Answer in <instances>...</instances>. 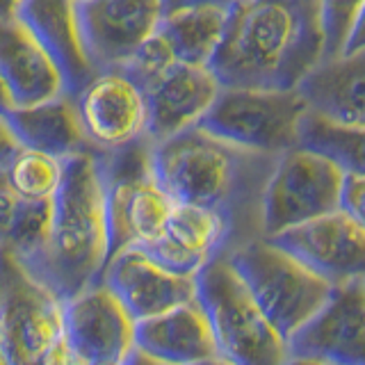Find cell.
<instances>
[{
	"label": "cell",
	"instance_id": "obj_1",
	"mask_svg": "<svg viewBox=\"0 0 365 365\" xmlns=\"http://www.w3.org/2000/svg\"><path fill=\"white\" fill-rule=\"evenodd\" d=\"M324 57L319 0H237L208 68L224 89L292 91Z\"/></svg>",
	"mask_w": 365,
	"mask_h": 365
},
{
	"label": "cell",
	"instance_id": "obj_2",
	"mask_svg": "<svg viewBox=\"0 0 365 365\" xmlns=\"http://www.w3.org/2000/svg\"><path fill=\"white\" fill-rule=\"evenodd\" d=\"M277 155L247 151L192 125L153 144L151 169L169 199L222 215L233 251L262 237V192Z\"/></svg>",
	"mask_w": 365,
	"mask_h": 365
},
{
	"label": "cell",
	"instance_id": "obj_3",
	"mask_svg": "<svg viewBox=\"0 0 365 365\" xmlns=\"http://www.w3.org/2000/svg\"><path fill=\"white\" fill-rule=\"evenodd\" d=\"M108 262L106 182L101 153L64 160L62 185L53 197L51 231L41 254L26 267L57 299L68 302L101 281Z\"/></svg>",
	"mask_w": 365,
	"mask_h": 365
},
{
	"label": "cell",
	"instance_id": "obj_4",
	"mask_svg": "<svg viewBox=\"0 0 365 365\" xmlns=\"http://www.w3.org/2000/svg\"><path fill=\"white\" fill-rule=\"evenodd\" d=\"M148 137L117 151L101 153L106 182L108 260L128 247H148L165 235L174 201L160 187L151 169Z\"/></svg>",
	"mask_w": 365,
	"mask_h": 365
},
{
	"label": "cell",
	"instance_id": "obj_5",
	"mask_svg": "<svg viewBox=\"0 0 365 365\" xmlns=\"http://www.w3.org/2000/svg\"><path fill=\"white\" fill-rule=\"evenodd\" d=\"M197 299L210 319L217 354L233 365H283L288 345L262 315L228 256L197 274Z\"/></svg>",
	"mask_w": 365,
	"mask_h": 365
},
{
	"label": "cell",
	"instance_id": "obj_6",
	"mask_svg": "<svg viewBox=\"0 0 365 365\" xmlns=\"http://www.w3.org/2000/svg\"><path fill=\"white\" fill-rule=\"evenodd\" d=\"M228 260L283 340L299 331L334 290V285L319 279L304 262L267 237L237 247L228 254Z\"/></svg>",
	"mask_w": 365,
	"mask_h": 365
},
{
	"label": "cell",
	"instance_id": "obj_7",
	"mask_svg": "<svg viewBox=\"0 0 365 365\" xmlns=\"http://www.w3.org/2000/svg\"><path fill=\"white\" fill-rule=\"evenodd\" d=\"M308 106L299 89H220L197 123L220 140L247 151L283 155L299 146V123Z\"/></svg>",
	"mask_w": 365,
	"mask_h": 365
},
{
	"label": "cell",
	"instance_id": "obj_8",
	"mask_svg": "<svg viewBox=\"0 0 365 365\" xmlns=\"http://www.w3.org/2000/svg\"><path fill=\"white\" fill-rule=\"evenodd\" d=\"M345 171L329 158L297 146L277 158L262 192V237L340 210Z\"/></svg>",
	"mask_w": 365,
	"mask_h": 365
},
{
	"label": "cell",
	"instance_id": "obj_9",
	"mask_svg": "<svg viewBox=\"0 0 365 365\" xmlns=\"http://www.w3.org/2000/svg\"><path fill=\"white\" fill-rule=\"evenodd\" d=\"M64 336V302L0 251V349L9 365H39Z\"/></svg>",
	"mask_w": 365,
	"mask_h": 365
},
{
	"label": "cell",
	"instance_id": "obj_10",
	"mask_svg": "<svg viewBox=\"0 0 365 365\" xmlns=\"http://www.w3.org/2000/svg\"><path fill=\"white\" fill-rule=\"evenodd\" d=\"M87 142L98 153L117 151L146 135V101L125 68H106L71 96Z\"/></svg>",
	"mask_w": 365,
	"mask_h": 365
},
{
	"label": "cell",
	"instance_id": "obj_11",
	"mask_svg": "<svg viewBox=\"0 0 365 365\" xmlns=\"http://www.w3.org/2000/svg\"><path fill=\"white\" fill-rule=\"evenodd\" d=\"M163 16V0H78L80 32L96 71L130 62Z\"/></svg>",
	"mask_w": 365,
	"mask_h": 365
},
{
	"label": "cell",
	"instance_id": "obj_12",
	"mask_svg": "<svg viewBox=\"0 0 365 365\" xmlns=\"http://www.w3.org/2000/svg\"><path fill=\"white\" fill-rule=\"evenodd\" d=\"M135 80L144 91L146 137L153 144L197 125L222 89L208 66L180 62H171Z\"/></svg>",
	"mask_w": 365,
	"mask_h": 365
},
{
	"label": "cell",
	"instance_id": "obj_13",
	"mask_svg": "<svg viewBox=\"0 0 365 365\" xmlns=\"http://www.w3.org/2000/svg\"><path fill=\"white\" fill-rule=\"evenodd\" d=\"M267 240L304 262L329 285L365 281V231L342 210Z\"/></svg>",
	"mask_w": 365,
	"mask_h": 365
},
{
	"label": "cell",
	"instance_id": "obj_14",
	"mask_svg": "<svg viewBox=\"0 0 365 365\" xmlns=\"http://www.w3.org/2000/svg\"><path fill=\"white\" fill-rule=\"evenodd\" d=\"M288 354L365 365V281L334 285L324 306L285 340Z\"/></svg>",
	"mask_w": 365,
	"mask_h": 365
},
{
	"label": "cell",
	"instance_id": "obj_15",
	"mask_svg": "<svg viewBox=\"0 0 365 365\" xmlns=\"http://www.w3.org/2000/svg\"><path fill=\"white\" fill-rule=\"evenodd\" d=\"M64 338L87 363H123L135 349V319L98 281L64 302Z\"/></svg>",
	"mask_w": 365,
	"mask_h": 365
},
{
	"label": "cell",
	"instance_id": "obj_16",
	"mask_svg": "<svg viewBox=\"0 0 365 365\" xmlns=\"http://www.w3.org/2000/svg\"><path fill=\"white\" fill-rule=\"evenodd\" d=\"M101 283L108 285L135 322L197 299V277L165 269L140 247L114 254L106 262Z\"/></svg>",
	"mask_w": 365,
	"mask_h": 365
},
{
	"label": "cell",
	"instance_id": "obj_17",
	"mask_svg": "<svg viewBox=\"0 0 365 365\" xmlns=\"http://www.w3.org/2000/svg\"><path fill=\"white\" fill-rule=\"evenodd\" d=\"M165 269L180 277H197L217 256L233 251L231 231L222 215L190 203H174L165 235L140 247Z\"/></svg>",
	"mask_w": 365,
	"mask_h": 365
},
{
	"label": "cell",
	"instance_id": "obj_18",
	"mask_svg": "<svg viewBox=\"0 0 365 365\" xmlns=\"http://www.w3.org/2000/svg\"><path fill=\"white\" fill-rule=\"evenodd\" d=\"M14 16L53 60L66 96H76L98 73L80 32L78 0H23Z\"/></svg>",
	"mask_w": 365,
	"mask_h": 365
},
{
	"label": "cell",
	"instance_id": "obj_19",
	"mask_svg": "<svg viewBox=\"0 0 365 365\" xmlns=\"http://www.w3.org/2000/svg\"><path fill=\"white\" fill-rule=\"evenodd\" d=\"M135 349L165 365H192L217 356L210 319L199 299L135 322Z\"/></svg>",
	"mask_w": 365,
	"mask_h": 365
},
{
	"label": "cell",
	"instance_id": "obj_20",
	"mask_svg": "<svg viewBox=\"0 0 365 365\" xmlns=\"http://www.w3.org/2000/svg\"><path fill=\"white\" fill-rule=\"evenodd\" d=\"M0 80L14 108H30L64 94L53 60L16 16L0 19Z\"/></svg>",
	"mask_w": 365,
	"mask_h": 365
},
{
	"label": "cell",
	"instance_id": "obj_21",
	"mask_svg": "<svg viewBox=\"0 0 365 365\" xmlns=\"http://www.w3.org/2000/svg\"><path fill=\"white\" fill-rule=\"evenodd\" d=\"M299 94L317 117L365 128V51L319 62L299 85Z\"/></svg>",
	"mask_w": 365,
	"mask_h": 365
},
{
	"label": "cell",
	"instance_id": "obj_22",
	"mask_svg": "<svg viewBox=\"0 0 365 365\" xmlns=\"http://www.w3.org/2000/svg\"><path fill=\"white\" fill-rule=\"evenodd\" d=\"M7 123L21 148L39 151L57 160L94 151L80 125L76 103L66 94L30 108H14L7 114Z\"/></svg>",
	"mask_w": 365,
	"mask_h": 365
},
{
	"label": "cell",
	"instance_id": "obj_23",
	"mask_svg": "<svg viewBox=\"0 0 365 365\" xmlns=\"http://www.w3.org/2000/svg\"><path fill=\"white\" fill-rule=\"evenodd\" d=\"M53 201H30L9 185L0 167V251L28 265L41 254L51 231Z\"/></svg>",
	"mask_w": 365,
	"mask_h": 365
},
{
	"label": "cell",
	"instance_id": "obj_24",
	"mask_svg": "<svg viewBox=\"0 0 365 365\" xmlns=\"http://www.w3.org/2000/svg\"><path fill=\"white\" fill-rule=\"evenodd\" d=\"M226 7H199L165 14L158 37L176 62L190 66H208L226 30Z\"/></svg>",
	"mask_w": 365,
	"mask_h": 365
},
{
	"label": "cell",
	"instance_id": "obj_25",
	"mask_svg": "<svg viewBox=\"0 0 365 365\" xmlns=\"http://www.w3.org/2000/svg\"><path fill=\"white\" fill-rule=\"evenodd\" d=\"M299 146L336 163L345 174L365 176V128H347L311 110L299 123Z\"/></svg>",
	"mask_w": 365,
	"mask_h": 365
},
{
	"label": "cell",
	"instance_id": "obj_26",
	"mask_svg": "<svg viewBox=\"0 0 365 365\" xmlns=\"http://www.w3.org/2000/svg\"><path fill=\"white\" fill-rule=\"evenodd\" d=\"M9 185L23 199L30 201H53L62 185L64 160L46 155L30 148H19L16 155L5 167Z\"/></svg>",
	"mask_w": 365,
	"mask_h": 365
},
{
	"label": "cell",
	"instance_id": "obj_27",
	"mask_svg": "<svg viewBox=\"0 0 365 365\" xmlns=\"http://www.w3.org/2000/svg\"><path fill=\"white\" fill-rule=\"evenodd\" d=\"M365 0H319L322 7V26L327 39V57H338L347 43V37L359 19V11Z\"/></svg>",
	"mask_w": 365,
	"mask_h": 365
},
{
	"label": "cell",
	"instance_id": "obj_28",
	"mask_svg": "<svg viewBox=\"0 0 365 365\" xmlns=\"http://www.w3.org/2000/svg\"><path fill=\"white\" fill-rule=\"evenodd\" d=\"M340 210L349 215L365 231V176L345 174L340 194Z\"/></svg>",
	"mask_w": 365,
	"mask_h": 365
},
{
	"label": "cell",
	"instance_id": "obj_29",
	"mask_svg": "<svg viewBox=\"0 0 365 365\" xmlns=\"http://www.w3.org/2000/svg\"><path fill=\"white\" fill-rule=\"evenodd\" d=\"M39 365H89L80 354L68 345V340L62 336L55 345L43 354Z\"/></svg>",
	"mask_w": 365,
	"mask_h": 365
},
{
	"label": "cell",
	"instance_id": "obj_30",
	"mask_svg": "<svg viewBox=\"0 0 365 365\" xmlns=\"http://www.w3.org/2000/svg\"><path fill=\"white\" fill-rule=\"evenodd\" d=\"M237 0H163L165 14H174V11L185 9H199V7H226L231 9Z\"/></svg>",
	"mask_w": 365,
	"mask_h": 365
},
{
	"label": "cell",
	"instance_id": "obj_31",
	"mask_svg": "<svg viewBox=\"0 0 365 365\" xmlns=\"http://www.w3.org/2000/svg\"><path fill=\"white\" fill-rule=\"evenodd\" d=\"M19 148L21 146L16 142L14 133L9 128L7 117H0V167H7V163L16 155Z\"/></svg>",
	"mask_w": 365,
	"mask_h": 365
},
{
	"label": "cell",
	"instance_id": "obj_32",
	"mask_svg": "<svg viewBox=\"0 0 365 365\" xmlns=\"http://www.w3.org/2000/svg\"><path fill=\"white\" fill-rule=\"evenodd\" d=\"M361 51H365V3L359 11V19H356V23H354V28L347 37V43H345V48H342L340 55H354V53H361Z\"/></svg>",
	"mask_w": 365,
	"mask_h": 365
},
{
	"label": "cell",
	"instance_id": "obj_33",
	"mask_svg": "<svg viewBox=\"0 0 365 365\" xmlns=\"http://www.w3.org/2000/svg\"><path fill=\"white\" fill-rule=\"evenodd\" d=\"M123 365H165V363H160L151 356H146V354H142L140 349H133L128 354V359L123 361Z\"/></svg>",
	"mask_w": 365,
	"mask_h": 365
},
{
	"label": "cell",
	"instance_id": "obj_34",
	"mask_svg": "<svg viewBox=\"0 0 365 365\" xmlns=\"http://www.w3.org/2000/svg\"><path fill=\"white\" fill-rule=\"evenodd\" d=\"M283 365H334V363L311 359V356H299V354H288L285 361H283Z\"/></svg>",
	"mask_w": 365,
	"mask_h": 365
},
{
	"label": "cell",
	"instance_id": "obj_35",
	"mask_svg": "<svg viewBox=\"0 0 365 365\" xmlns=\"http://www.w3.org/2000/svg\"><path fill=\"white\" fill-rule=\"evenodd\" d=\"M11 110H14V101H11V94L7 91L5 83L0 80V117H7Z\"/></svg>",
	"mask_w": 365,
	"mask_h": 365
},
{
	"label": "cell",
	"instance_id": "obj_36",
	"mask_svg": "<svg viewBox=\"0 0 365 365\" xmlns=\"http://www.w3.org/2000/svg\"><path fill=\"white\" fill-rule=\"evenodd\" d=\"M23 5V0H0V19H11Z\"/></svg>",
	"mask_w": 365,
	"mask_h": 365
},
{
	"label": "cell",
	"instance_id": "obj_37",
	"mask_svg": "<svg viewBox=\"0 0 365 365\" xmlns=\"http://www.w3.org/2000/svg\"><path fill=\"white\" fill-rule=\"evenodd\" d=\"M192 365H233V363H228L226 359H222L220 354H217V356H210V359L199 361V363H192Z\"/></svg>",
	"mask_w": 365,
	"mask_h": 365
},
{
	"label": "cell",
	"instance_id": "obj_38",
	"mask_svg": "<svg viewBox=\"0 0 365 365\" xmlns=\"http://www.w3.org/2000/svg\"><path fill=\"white\" fill-rule=\"evenodd\" d=\"M0 365H9L7 359H5V354H3V349H0Z\"/></svg>",
	"mask_w": 365,
	"mask_h": 365
},
{
	"label": "cell",
	"instance_id": "obj_39",
	"mask_svg": "<svg viewBox=\"0 0 365 365\" xmlns=\"http://www.w3.org/2000/svg\"><path fill=\"white\" fill-rule=\"evenodd\" d=\"M89 365H123V363H89Z\"/></svg>",
	"mask_w": 365,
	"mask_h": 365
}]
</instances>
